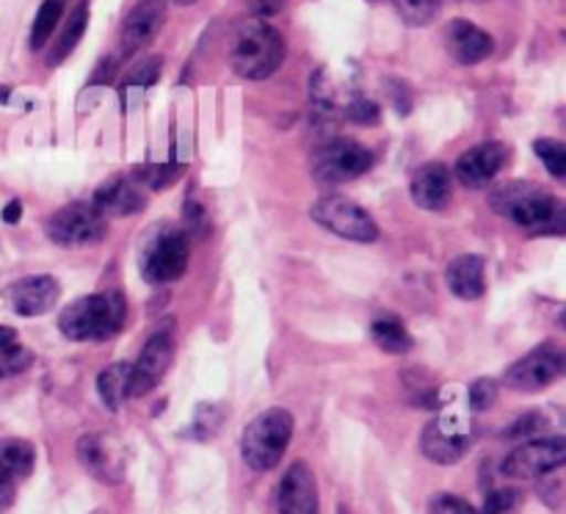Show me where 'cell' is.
I'll return each mask as SVG.
<instances>
[{"mask_svg": "<svg viewBox=\"0 0 566 514\" xmlns=\"http://www.w3.org/2000/svg\"><path fill=\"white\" fill-rule=\"evenodd\" d=\"M566 462V440L562 434L542 437V440H531L525 445L514 448L506 459H503L501 470L506 479L531 481L551 475L562 470Z\"/></svg>", "mask_w": 566, "mask_h": 514, "instance_id": "8", "label": "cell"}, {"mask_svg": "<svg viewBox=\"0 0 566 514\" xmlns=\"http://www.w3.org/2000/svg\"><path fill=\"white\" fill-rule=\"evenodd\" d=\"M92 514H111V512H105V508H97V512H92Z\"/></svg>", "mask_w": 566, "mask_h": 514, "instance_id": "41", "label": "cell"}, {"mask_svg": "<svg viewBox=\"0 0 566 514\" xmlns=\"http://www.w3.org/2000/svg\"><path fill=\"white\" fill-rule=\"evenodd\" d=\"M348 119L359 122V125H376L379 122V108L374 103H368V99H354L348 105Z\"/></svg>", "mask_w": 566, "mask_h": 514, "instance_id": "34", "label": "cell"}, {"mask_svg": "<svg viewBox=\"0 0 566 514\" xmlns=\"http://www.w3.org/2000/svg\"><path fill=\"white\" fill-rule=\"evenodd\" d=\"M17 343V329L11 326H0V348H9Z\"/></svg>", "mask_w": 566, "mask_h": 514, "instance_id": "39", "label": "cell"}, {"mask_svg": "<svg viewBox=\"0 0 566 514\" xmlns=\"http://www.w3.org/2000/svg\"><path fill=\"white\" fill-rule=\"evenodd\" d=\"M130 363H114L97 376V396L111 412L122 409L125 398L130 396Z\"/></svg>", "mask_w": 566, "mask_h": 514, "instance_id": "22", "label": "cell"}, {"mask_svg": "<svg viewBox=\"0 0 566 514\" xmlns=\"http://www.w3.org/2000/svg\"><path fill=\"white\" fill-rule=\"evenodd\" d=\"M92 208L103 219H116V216H133L144 208V193L127 177H111L94 193Z\"/></svg>", "mask_w": 566, "mask_h": 514, "instance_id": "20", "label": "cell"}, {"mask_svg": "<svg viewBox=\"0 0 566 514\" xmlns=\"http://www.w3.org/2000/svg\"><path fill=\"white\" fill-rule=\"evenodd\" d=\"M490 204L497 216L509 219L512 224L534 232V235H562L566 227L564 202H558L551 191L528 180H512L492 188Z\"/></svg>", "mask_w": 566, "mask_h": 514, "instance_id": "1", "label": "cell"}, {"mask_svg": "<svg viewBox=\"0 0 566 514\" xmlns=\"http://www.w3.org/2000/svg\"><path fill=\"white\" fill-rule=\"evenodd\" d=\"M564 374V354L556 343H542L506 370V385L517 392H539Z\"/></svg>", "mask_w": 566, "mask_h": 514, "instance_id": "9", "label": "cell"}, {"mask_svg": "<svg viewBox=\"0 0 566 514\" xmlns=\"http://www.w3.org/2000/svg\"><path fill=\"white\" fill-rule=\"evenodd\" d=\"M59 293L61 287L53 276L33 274V276H22L20 282L11 285L9 298L17 315L33 318V315H44L48 310H53L55 302H59Z\"/></svg>", "mask_w": 566, "mask_h": 514, "instance_id": "19", "label": "cell"}, {"mask_svg": "<svg viewBox=\"0 0 566 514\" xmlns=\"http://www.w3.org/2000/svg\"><path fill=\"white\" fill-rule=\"evenodd\" d=\"M160 75V59L158 55H149V59H144L142 64L133 66L130 75H127V83L130 86H153L155 81H158Z\"/></svg>", "mask_w": 566, "mask_h": 514, "instance_id": "32", "label": "cell"}, {"mask_svg": "<svg viewBox=\"0 0 566 514\" xmlns=\"http://www.w3.org/2000/svg\"><path fill=\"white\" fill-rule=\"evenodd\" d=\"M175 3H180V6H188V3H197V0H175Z\"/></svg>", "mask_w": 566, "mask_h": 514, "instance_id": "40", "label": "cell"}, {"mask_svg": "<svg viewBox=\"0 0 566 514\" xmlns=\"http://www.w3.org/2000/svg\"><path fill=\"white\" fill-rule=\"evenodd\" d=\"M20 216H22V204L17 202V199L3 208V221H6V224H17V221H20Z\"/></svg>", "mask_w": 566, "mask_h": 514, "instance_id": "38", "label": "cell"}, {"mask_svg": "<svg viewBox=\"0 0 566 514\" xmlns=\"http://www.w3.org/2000/svg\"><path fill=\"white\" fill-rule=\"evenodd\" d=\"M420 448L431 462L457 464L470 448L468 420L457 418V415H442V418L431 420L420 437Z\"/></svg>", "mask_w": 566, "mask_h": 514, "instance_id": "12", "label": "cell"}, {"mask_svg": "<svg viewBox=\"0 0 566 514\" xmlns=\"http://www.w3.org/2000/svg\"><path fill=\"white\" fill-rule=\"evenodd\" d=\"M86 25H88V0H81V3L72 9V14L66 17V22H64V28H61L59 39H55L53 53H50V59H48L50 66L61 64V61H64L66 55L72 53V50H75V44L81 42L83 33H86Z\"/></svg>", "mask_w": 566, "mask_h": 514, "instance_id": "23", "label": "cell"}, {"mask_svg": "<svg viewBox=\"0 0 566 514\" xmlns=\"http://www.w3.org/2000/svg\"><path fill=\"white\" fill-rule=\"evenodd\" d=\"M517 503V492L512 490H501V492H492L490 497H486L484 508H481L479 514H506L509 508Z\"/></svg>", "mask_w": 566, "mask_h": 514, "instance_id": "33", "label": "cell"}, {"mask_svg": "<svg viewBox=\"0 0 566 514\" xmlns=\"http://www.w3.org/2000/svg\"><path fill=\"white\" fill-rule=\"evenodd\" d=\"M534 153L539 155V160L547 166V171H551L553 177H558V180L566 177V147H564V141H558V138H536Z\"/></svg>", "mask_w": 566, "mask_h": 514, "instance_id": "27", "label": "cell"}, {"mask_svg": "<svg viewBox=\"0 0 566 514\" xmlns=\"http://www.w3.org/2000/svg\"><path fill=\"white\" fill-rule=\"evenodd\" d=\"M105 235V219L92 202H72L48 219V238L61 246H86Z\"/></svg>", "mask_w": 566, "mask_h": 514, "instance_id": "10", "label": "cell"}, {"mask_svg": "<svg viewBox=\"0 0 566 514\" xmlns=\"http://www.w3.org/2000/svg\"><path fill=\"white\" fill-rule=\"evenodd\" d=\"M66 9V0H44L36 11V20L31 28V50H42L48 44V39L53 36V31L59 28L61 14Z\"/></svg>", "mask_w": 566, "mask_h": 514, "instance_id": "26", "label": "cell"}, {"mask_svg": "<svg viewBox=\"0 0 566 514\" xmlns=\"http://www.w3.org/2000/svg\"><path fill=\"white\" fill-rule=\"evenodd\" d=\"M127 302L119 291L88 293L66 304L59 315V329L70 340H108L125 326Z\"/></svg>", "mask_w": 566, "mask_h": 514, "instance_id": "3", "label": "cell"}, {"mask_svg": "<svg viewBox=\"0 0 566 514\" xmlns=\"http://www.w3.org/2000/svg\"><path fill=\"white\" fill-rule=\"evenodd\" d=\"M446 48L451 53V59L457 64L473 66L481 64L484 59H490L495 42H492L490 33L484 28H479L470 20H451L446 25Z\"/></svg>", "mask_w": 566, "mask_h": 514, "instance_id": "18", "label": "cell"}, {"mask_svg": "<svg viewBox=\"0 0 566 514\" xmlns=\"http://www.w3.org/2000/svg\"><path fill=\"white\" fill-rule=\"evenodd\" d=\"M166 20V3L164 0H138L130 11H127L125 22H122V55H133L138 50L147 48L158 31L164 28Z\"/></svg>", "mask_w": 566, "mask_h": 514, "instance_id": "17", "label": "cell"}, {"mask_svg": "<svg viewBox=\"0 0 566 514\" xmlns=\"http://www.w3.org/2000/svg\"><path fill=\"white\" fill-rule=\"evenodd\" d=\"M17 497V479L9 473V470L0 468V514L14 503Z\"/></svg>", "mask_w": 566, "mask_h": 514, "instance_id": "35", "label": "cell"}, {"mask_svg": "<svg viewBox=\"0 0 566 514\" xmlns=\"http://www.w3.org/2000/svg\"><path fill=\"white\" fill-rule=\"evenodd\" d=\"M374 166V153L354 138H329L313 153V177L321 186H343Z\"/></svg>", "mask_w": 566, "mask_h": 514, "instance_id": "7", "label": "cell"}, {"mask_svg": "<svg viewBox=\"0 0 566 514\" xmlns=\"http://www.w3.org/2000/svg\"><path fill=\"white\" fill-rule=\"evenodd\" d=\"M448 291L462 302H475L486 291V263L481 254H459L446 269Z\"/></svg>", "mask_w": 566, "mask_h": 514, "instance_id": "21", "label": "cell"}, {"mask_svg": "<svg viewBox=\"0 0 566 514\" xmlns=\"http://www.w3.org/2000/svg\"><path fill=\"white\" fill-rule=\"evenodd\" d=\"M138 269L144 280L153 285H169L180 280L188 269L186 235L169 224H155L142 243Z\"/></svg>", "mask_w": 566, "mask_h": 514, "instance_id": "5", "label": "cell"}, {"mask_svg": "<svg viewBox=\"0 0 566 514\" xmlns=\"http://www.w3.org/2000/svg\"><path fill=\"white\" fill-rule=\"evenodd\" d=\"M429 514H479L473 506H470L464 497L448 495V492H440V495L431 497Z\"/></svg>", "mask_w": 566, "mask_h": 514, "instance_id": "31", "label": "cell"}, {"mask_svg": "<svg viewBox=\"0 0 566 514\" xmlns=\"http://www.w3.org/2000/svg\"><path fill=\"white\" fill-rule=\"evenodd\" d=\"M542 429V415H525L517 423L509 426L506 437H531Z\"/></svg>", "mask_w": 566, "mask_h": 514, "instance_id": "36", "label": "cell"}, {"mask_svg": "<svg viewBox=\"0 0 566 514\" xmlns=\"http://www.w3.org/2000/svg\"><path fill=\"white\" fill-rule=\"evenodd\" d=\"M280 514H318V484L307 462H293L276 486Z\"/></svg>", "mask_w": 566, "mask_h": 514, "instance_id": "15", "label": "cell"}, {"mask_svg": "<svg viewBox=\"0 0 566 514\" xmlns=\"http://www.w3.org/2000/svg\"><path fill=\"white\" fill-rule=\"evenodd\" d=\"M287 0H247V6L252 9V14L265 17V14H276V11L285 9Z\"/></svg>", "mask_w": 566, "mask_h": 514, "instance_id": "37", "label": "cell"}, {"mask_svg": "<svg viewBox=\"0 0 566 514\" xmlns=\"http://www.w3.org/2000/svg\"><path fill=\"white\" fill-rule=\"evenodd\" d=\"M313 219L332 235L346 238L354 243H374L379 238V224L374 216L343 193H326L313 204Z\"/></svg>", "mask_w": 566, "mask_h": 514, "instance_id": "6", "label": "cell"}, {"mask_svg": "<svg viewBox=\"0 0 566 514\" xmlns=\"http://www.w3.org/2000/svg\"><path fill=\"white\" fill-rule=\"evenodd\" d=\"M282 61H285V39L274 25L260 17L238 25L230 48V64L235 75L247 81H265L280 70Z\"/></svg>", "mask_w": 566, "mask_h": 514, "instance_id": "2", "label": "cell"}, {"mask_svg": "<svg viewBox=\"0 0 566 514\" xmlns=\"http://www.w3.org/2000/svg\"><path fill=\"white\" fill-rule=\"evenodd\" d=\"M171 354H175V337H171V332H153L147 346L142 348V354H138V359L130 368V396H147L149 390L158 387V381L169 370Z\"/></svg>", "mask_w": 566, "mask_h": 514, "instance_id": "13", "label": "cell"}, {"mask_svg": "<svg viewBox=\"0 0 566 514\" xmlns=\"http://www.w3.org/2000/svg\"><path fill=\"white\" fill-rule=\"evenodd\" d=\"M293 429H296V420H293V415L287 412V409L271 407L265 409V412H260L258 418L249 420V426L243 429V462L252 470H258V473L274 470L276 464H280V459L285 457L287 445H291Z\"/></svg>", "mask_w": 566, "mask_h": 514, "instance_id": "4", "label": "cell"}, {"mask_svg": "<svg viewBox=\"0 0 566 514\" xmlns=\"http://www.w3.org/2000/svg\"><path fill=\"white\" fill-rule=\"evenodd\" d=\"M33 363V354L22 346H9V348H0V379H9V376L22 374V370L31 368Z\"/></svg>", "mask_w": 566, "mask_h": 514, "instance_id": "29", "label": "cell"}, {"mask_svg": "<svg viewBox=\"0 0 566 514\" xmlns=\"http://www.w3.org/2000/svg\"><path fill=\"white\" fill-rule=\"evenodd\" d=\"M470 407L475 409V412H484V409H490L492 403H495L497 398V381L495 379H475L473 385H470Z\"/></svg>", "mask_w": 566, "mask_h": 514, "instance_id": "30", "label": "cell"}, {"mask_svg": "<svg viewBox=\"0 0 566 514\" xmlns=\"http://www.w3.org/2000/svg\"><path fill=\"white\" fill-rule=\"evenodd\" d=\"M509 149L503 141H484L470 147L462 158L457 160L451 175H457V180L464 188H484L490 186L497 177V171L506 166Z\"/></svg>", "mask_w": 566, "mask_h": 514, "instance_id": "14", "label": "cell"}, {"mask_svg": "<svg viewBox=\"0 0 566 514\" xmlns=\"http://www.w3.org/2000/svg\"><path fill=\"white\" fill-rule=\"evenodd\" d=\"M370 335H374L376 346L387 354H407L412 348V335H409L403 321L396 318V315L376 318L374 326H370Z\"/></svg>", "mask_w": 566, "mask_h": 514, "instance_id": "24", "label": "cell"}, {"mask_svg": "<svg viewBox=\"0 0 566 514\" xmlns=\"http://www.w3.org/2000/svg\"><path fill=\"white\" fill-rule=\"evenodd\" d=\"M409 193H412L415 204L429 213H440L451 204L453 199V175L446 164L434 160V164H423L415 169L412 180H409Z\"/></svg>", "mask_w": 566, "mask_h": 514, "instance_id": "16", "label": "cell"}, {"mask_svg": "<svg viewBox=\"0 0 566 514\" xmlns=\"http://www.w3.org/2000/svg\"><path fill=\"white\" fill-rule=\"evenodd\" d=\"M33 464H36V451L28 440H0V468L9 470L14 479H25L31 475Z\"/></svg>", "mask_w": 566, "mask_h": 514, "instance_id": "25", "label": "cell"}, {"mask_svg": "<svg viewBox=\"0 0 566 514\" xmlns=\"http://www.w3.org/2000/svg\"><path fill=\"white\" fill-rule=\"evenodd\" d=\"M392 6L409 25H429L440 11V0H392Z\"/></svg>", "mask_w": 566, "mask_h": 514, "instance_id": "28", "label": "cell"}, {"mask_svg": "<svg viewBox=\"0 0 566 514\" xmlns=\"http://www.w3.org/2000/svg\"><path fill=\"white\" fill-rule=\"evenodd\" d=\"M77 459L103 484H119L125 479V448L105 431H92L77 440Z\"/></svg>", "mask_w": 566, "mask_h": 514, "instance_id": "11", "label": "cell"}]
</instances>
